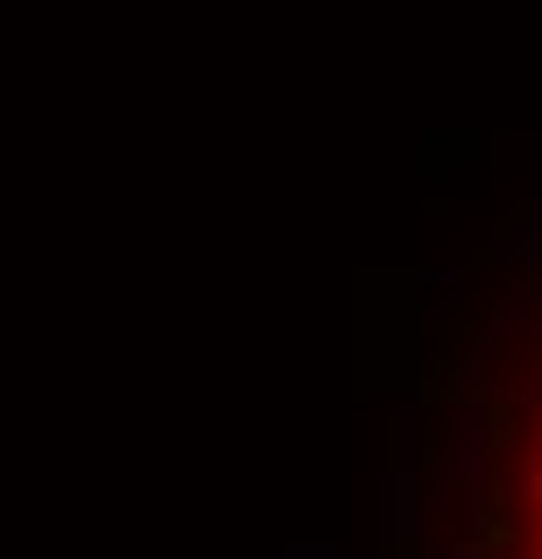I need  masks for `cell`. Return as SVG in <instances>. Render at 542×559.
Returning <instances> with one entry per match:
<instances>
[{
    "label": "cell",
    "mask_w": 542,
    "mask_h": 559,
    "mask_svg": "<svg viewBox=\"0 0 542 559\" xmlns=\"http://www.w3.org/2000/svg\"><path fill=\"white\" fill-rule=\"evenodd\" d=\"M439 430H448V439H439V465H448L457 483H474L482 456H491V414L466 396V405H448V421H439Z\"/></svg>",
    "instance_id": "obj_1"
},
{
    "label": "cell",
    "mask_w": 542,
    "mask_h": 559,
    "mask_svg": "<svg viewBox=\"0 0 542 559\" xmlns=\"http://www.w3.org/2000/svg\"><path fill=\"white\" fill-rule=\"evenodd\" d=\"M405 534H413V474L397 465L388 474V543H405Z\"/></svg>",
    "instance_id": "obj_2"
},
{
    "label": "cell",
    "mask_w": 542,
    "mask_h": 559,
    "mask_svg": "<svg viewBox=\"0 0 542 559\" xmlns=\"http://www.w3.org/2000/svg\"><path fill=\"white\" fill-rule=\"evenodd\" d=\"M508 259H542V215L526 224V233H517V241H508Z\"/></svg>",
    "instance_id": "obj_3"
},
{
    "label": "cell",
    "mask_w": 542,
    "mask_h": 559,
    "mask_svg": "<svg viewBox=\"0 0 542 559\" xmlns=\"http://www.w3.org/2000/svg\"><path fill=\"white\" fill-rule=\"evenodd\" d=\"M526 499H534V516H542V456L526 465Z\"/></svg>",
    "instance_id": "obj_4"
},
{
    "label": "cell",
    "mask_w": 542,
    "mask_h": 559,
    "mask_svg": "<svg viewBox=\"0 0 542 559\" xmlns=\"http://www.w3.org/2000/svg\"><path fill=\"white\" fill-rule=\"evenodd\" d=\"M284 559H337V551H328V543H293Z\"/></svg>",
    "instance_id": "obj_5"
},
{
    "label": "cell",
    "mask_w": 542,
    "mask_h": 559,
    "mask_svg": "<svg viewBox=\"0 0 542 559\" xmlns=\"http://www.w3.org/2000/svg\"><path fill=\"white\" fill-rule=\"evenodd\" d=\"M448 559H482V543H457V551H448Z\"/></svg>",
    "instance_id": "obj_6"
}]
</instances>
